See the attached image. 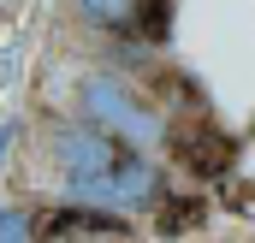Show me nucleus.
Returning <instances> with one entry per match:
<instances>
[{"instance_id": "f257e3e1", "label": "nucleus", "mask_w": 255, "mask_h": 243, "mask_svg": "<svg viewBox=\"0 0 255 243\" xmlns=\"http://www.w3.org/2000/svg\"><path fill=\"white\" fill-rule=\"evenodd\" d=\"M83 119H95L101 130H113V136H125L130 148H154V142H166L160 107H148L125 77H113V71L83 77Z\"/></svg>"}, {"instance_id": "f03ea898", "label": "nucleus", "mask_w": 255, "mask_h": 243, "mask_svg": "<svg viewBox=\"0 0 255 243\" xmlns=\"http://www.w3.org/2000/svg\"><path fill=\"white\" fill-rule=\"evenodd\" d=\"M54 154H60V172L65 184H89V178H113V172H125L130 160H142V148H130L125 136H113V130H101L95 119L71 124L54 136Z\"/></svg>"}, {"instance_id": "7ed1b4c3", "label": "nucleus", "mask_w": 255, "mask_h": 243, "mask_svg": "<svg viewBox=\"0 0 255 243\" xmlns=\"http://www.w3.org/2000/svg\"><path fill=\"white\" fill-rule=\"evenodd\" d=\"M166 154L178 160V172H196V178H226L232 172V136L214 130V124H166Z\"/></svg>"}, {"instance_id": "20e7f679", "label": "nucleus", "mask_w": 255, "mask_h": 243, "mask_svg": "<svg viewBox=\"0 0 255 243\" xmlns=\"http://www.w3.org/2000/svg\"><path fill=\"white\" fill-rule=\"evenodd\" d=\"M36 232H48V238H130V220H119V208H101V202H77L71 196Z\"/></svg>"}, {"instance_id": "39448f33", "label": "nucleus", "mask_w": 255, "mask_h": 243, "mask_svg": "<svg viewBox=\"0 0 255 243\" xmlns=\"http://www.w3.org/2000/svg\"><path fill=\"white\" fill-rule=\"evenodd\" d=\"M89 24H101V30H113V24H130V12H136V0H71Z\"/></svg>"}, {"instance_id": "423d86ee", "label": "nucleus", "mask_w": 255, "mask_h": 243, "mask_svg": "<svg viewBox=\"0 0 255 243\" xmlns=\"http://www.w3.org/2000/svg\"><path fill=\"white\" fill-rule=\"evenodd\" d=\"M202 214H208V208H202L196 196H178V202H172V196H160V226H166V232H190Z\"/></svg>"}, {"instance_id": "0eeeda50", "label": "nucleus", "mask_w": 255, "mask_h": 243, "mask_svg": "<svg viewBox=\"0 0 255 243\" xmlns=\"http://www.w3.org/2000/svg\"><path fill=\"white\" fill-rule=\"evenodd\" d=\"M12 238H36V214L30 208H0V243Z\"/></svg>"}, {"instance_id": "6e6552de", "label": "nucleus", "mask_w": 255, "mask_h": 243, "mask_svg": "<svg viewBox=\"0 0 255 243\" xmlns=\"http://www.w3.org/2000/svg\"><path fill=\"white\" fill-rule=\"evenodd\" d=\"M166 24H172V0H142V36H148V42H160V36H166Z\"/></svg>"}, {"instance_id": "1a4fd4ad", "label": "nucleus", "mask_w": 255, "mask_h": 243, "mask_svg": "<svg viewBox=\"0 0 255 243\" xmlns=\"http://www.w3.org/2000/svg\"><path fill=\"white\" fill-rule=\"evenodd\" d=\"M12 136H18V119H6V124H0V160H6V148H12Z\"/></svg>"}]
</instances>
